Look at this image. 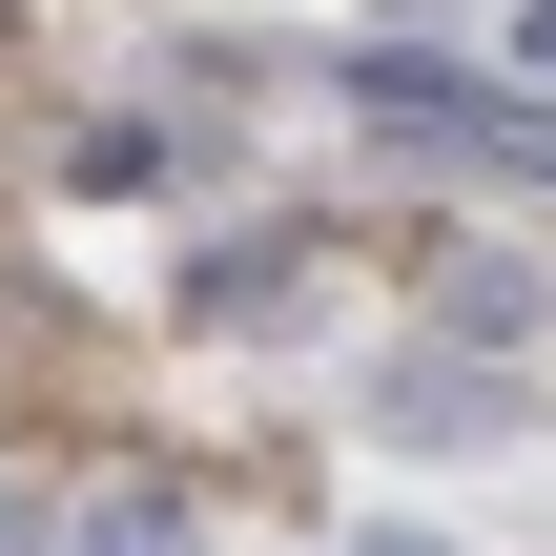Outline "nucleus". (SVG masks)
<instances>
[{"label": "nucleus", "instance_id": "f257e3e1", "mask_svg": "<svg viewBox=\"0 0 556 556\" xmlns=\"http://www.w3.org/2000/svg\"><path fill=\"white\" fill-rule=\"evenodd\" d=\"M62 556H206V516H186V495L144 475V495H103V516H83V536H62Z\"/></svg>", "mask_w": 556, "mask_h": 556}, {"label": "nucleus", "instance_id": "f03ea898", "mask_svg": "<svg viewBox=\"0 0 556 556\" xmlns=\"http://www.w3.org/2000/svg\"><path fill=\"white\" fill-rule=\"evenodd\" d=\"M392 433H495V371H454V351H413V371H392Z\"/></svg>", "mask_w": 556, "mask_h": 556}, {"label": "nucleus", "instance_id": "7ed1b4c3", "mask_svg": "<svg viewBox=\"0 0 556 556\" xmlns=\"http://www.w3.org/2000/svg\"><path fill=\"white\" fill-rule=\"evenodd\" d=\"M433 309H454L475 351H516V330H536V268H475V248H454V289H433Z\"/></svg>", "mask_w": 556, "mask_h": 556}, {"label": "nucleus", "instance_id": "20e7f679", "mask_svg": "<svg viewBox=\"0 0 556 556\" xmlns=\"http://www.w3.org/2000/svg\"><path fill=\"white\" fill-rule=\"evenodd\" d=\"M62 536H83V516H41V495H0V556H62Z\"/></svg>", "mask_w": 556, "mask_h": 556}, {"label": "nucleus", "instance_id": "39448f33", "mask_svg": "<svg viewBox=\"0 0 556 556\" xmlns=\"http://www.w3.org/2000/svg\"><path fill=\"white\" fill-rule=\"evenodd\" d=\"M516 62H536V83H556V0H536V21H516Z\"/></svg>", "mask_w": 556, "mask_h": 556}, {"label": "nucleus", "instance_id": "423d86ee", "mask_svg": "<svg viewBox=\"0 0 556 556\" xmlns=\"http://www.w3.org/2000/svg\"><path fill=\"white\" fill-rule=\"evenodd\" d=\"M351 556H454V536H351Z\"/></svg>", "mask_w": 556, "mask_h": 556}]
</instances>
